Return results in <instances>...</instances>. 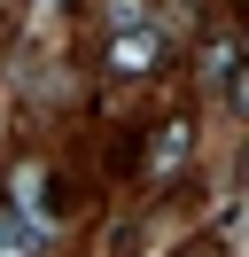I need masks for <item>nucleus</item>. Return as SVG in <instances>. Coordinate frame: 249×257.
<instances>
[{
	"label": "nucleus",
	"mask_w": 249,
	"mask_h": 257,
	"mask_svg": "<svg viewBox=\"0 0 249 257\" xmlns=\"http://www.w3.org/2000/svg\"><path fill=\"white\" fill-rule=\"evenodd\" d=\"M0 257H39V226L8 203H0Z\"/></svg>",
	"instance_id": "1"
},
{
	"label": "nucleus",
	"mask_w": 249,
	"mask_h": 257,
	"mask_svg": "<svg viewBox=\"0 0 249 257\" xmlns=\"http://www.w3.org/2000/svg\"><path fill=\"white\" fill-rule=\"evenodd\" d=\"M125 32H133V39H117V70H148L156 55H164V39L148 32V16H140V24H125Z\"/></svg>",
	"instance_id": "2"
}]
</instances>
